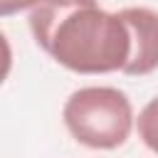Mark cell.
<instances>
[{
  "label": "cell",
  "instance_id": "3957f363",
  "mask_svg": "<svg viewBox=\"0 0 158 158\" xmlns=\"http://www.w3.org/2000/svg\"><path fill=\"white\" fill-rule=\"evenodd\" d=\"M121 20L131 35V54L123 67L128 77H146L158 69V12L151 7H123Z\"/></svg>",
  "mask_w": 158,
  "mask_h": 158
},
{
  "label": "cell",
  "instance_id": "8992f818",
  "mask_svg": "<svg viewBox=\"0 0 158 158\" xmlns=\"http://www.w3.org/2000/svg\"><path fill=\"white\" fill-rule=\"evenodd\" d=\"M35 0H0V17L17 15L20 10H30Z\"/></svg>",
  "mask_w": 158,
  "mask_h": 158
},
{
  "label": "cell",
  "instance_id": "277c9868",
  "mask_svg": "<svg viewBox=\"0 0 158 158\" xmlns=\"http://www.w3.org/2000/svg\"><path fill=\"white\" fill-rule=\"evenodd\" d=\"M136 128H138V138L143 141V146L158 156V96L151 99L141 109L136 118Z\"/></svg>",
  "mask_w": 158,
  "mask_h": 158
},
{
  "label": "cell",
  "instance_id": "7a4b0ae2",
  "mask_svg": "<svg viewBox=\"0 0 158 158\" xmlns=\"http://www.w3.org/2000/svg\"><path fill=\"white\" fill-rule=\"evenodd\" d=\"M62 118L77 143L111 151L128 141L133 128V106L121 89L84 86L69 94Z\"/></svg>",
  "mask_w": 158,
  "mask_h": 158
},
{
  "label": "cell",
  "instance_id": "5b68a950",
  "mask_svg": "<svg viewBox=\"0 0 158 158\" xmlns=\"http://www.w3.org/2000/svg\"><path fill=\"white\" fill-rule=\"evenodd\" d=\"M10 69H12V47H10L7 37L0 32V84L7 79Z\"/></svg>",
  "mask_w": 158,
  "mask_h": 158
},
{
  "label": "cell",
  "instance_id": "6da1fadb",
  "mask_svg": "<svg viewBox=\"0 0 158 158\" xmlns=\"http://www.w3.org/2000/svg\"><path fill=\"white\" fill-rule=\"evenodd\" d=\"M30 30L57 64L77 74L123 72L131 54L126 22L96 0H35Z\"/></svg>",
  "mask_w": 158,
  "mask_h": 158
}]
</instances>
